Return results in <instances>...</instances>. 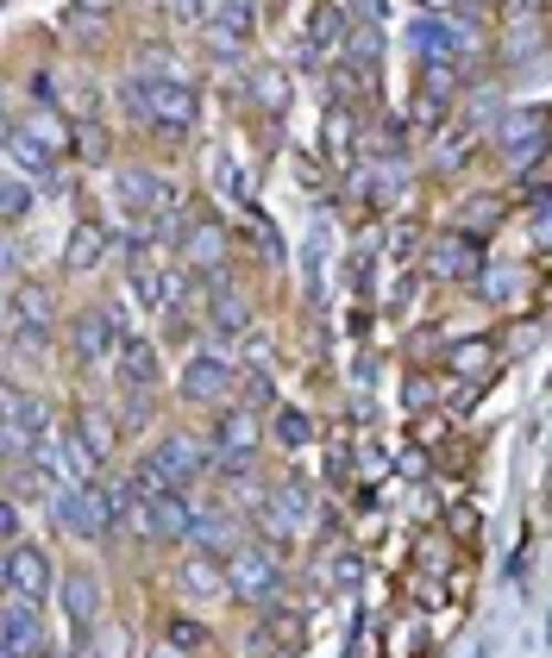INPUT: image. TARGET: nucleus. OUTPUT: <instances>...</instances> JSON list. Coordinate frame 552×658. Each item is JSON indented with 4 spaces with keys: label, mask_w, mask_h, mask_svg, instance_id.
<instances>
[{
    "label": "nucleus",
    "mask_w": 552,
    "mask_h": 658,
    "mask_svg": "<svg viewBox=\"0 0 552 658\" xmlns=\"http://www.w3.org/2000/svg\"><path fill=\"white\" fill-rule=\"evenodd\" d=\"M126 107H132L145 126H158V132H195L201 119V100H195V82L182 76H126Z\"/></svg>",
    "instance_id": "f257e3e1"
},
{
    "label": "nucleus",
    "mask_w": 552,
    "mask_h": 658,
    "mask_svg": "<svg viewBox=\"0 0 552 658\" xmlns=\"http://www.w3.org/2000/svg\"><path fill=\"white\" fill-rule=\"evenodd\" d=\"M44 514H51V527L70 533V540H107V533H114V514H107V502H100L95 484L51 489V496H44Z\"/></svg>",
    "instance_id": "f03ea898"
},
{
    "label": "nucleus",
    "mask_w": 552,
    "mask_h": 658,
    "mask_svg": "<svg viewBox=\"0 0 552 658\" xmlns=\"http://www.w3.org/2000/svg\"><path fill=\"white\" fill-rule=\"evenodd\" d=\"M220 577H226V596L245 602V608H270L276 590H283V559L257 552V545H238L220 559Z\"/></svg>",
    "instance_id": "7ed1b4c3"
},
{
    "label": "nucleus",
    "mask_w": 552,
    "mask_h": 658,
    "mask_svg": "<svg viewBox=\"0 0 552 658\" xmlns=\"http://www.w3.org/2000/svg\"><path fill=\"white\" fill-rule=\"evenodd\" d=\"M496 151L509 157V170L540 163V151H546V107L540 100L533 107H509V114L496 119Z\"/></svg>",
    "instance_id": "20e7f679"
},
{
    "label": "nucleus",
    "mask_w": 552,
    "mask_h": 658,
    "mask_svg": "<svg viewBox=\"0 0 552 658\" xmlns=\"http://www.w3.org/2000/svg\"><path fill=\"white\" fill-rule=\"evenodd\" d=\"M0 564H7V596H20V602H44L51 590H57V571H51V559H44L39 545H7L0 552Z\"/></svg>",
    "instance_id": "39448f33"
},
{
    "label": "nucleus",
    "mask_w": 552,
    "mask_h": 658,
    "mask_svg": "<svg viewBox=\"0 0 552 658\" xmlns=\"http://www.w3.org/2000/svg\"><path fill=\"white\" fill-rule=\"evenodd\" d=\"M226 395H233V364H226L220 351H195V358H189V370H182V402L226 407Z\"/></svg>",
    "instance_id": "423d86ee"
},
{
    "label": "nucleus",
    "mask_w": 552,
    "mask_h": 658,
    "mask_svg": "<svg viewBox=\"0 0 552 658\" xmlns=\"http://www.w3.org/2000/svg\"><path fill=\"white\" fill-rule=\"evenodd\" d=\"M13 332H20V346H44L57 332V295L44 283H20L13 289Z\"/></svg>",
    "instance_id": "0eeeda50"
},
{
    "label": "nucleus",
    "mask_w": 552,
    "mask_h": 658,
    "mask_svg": "<svg viewBox=\"0 0 552 658\" xmlns=\"http://www.w3.org/2000/svg\"><path fill=\"white\" fill-rule=\"evenodd\" d=\"M44 646V627H39V602H20V596H0V652L7 658H32Z\"/></svg>",
    "instance_id": "6e6552de"
},
{
    "label": "nucleus",
    "mask_w": 552,
    "mask_h": 658,
    "mask_svg": "<svg viewBox=\"0 0 552 658\" xmlns=\"http://www.w3.org/2000/svg\"><path fill=\"white\" fill-rule=\"evenodd\" d=\"M119 339H126V332H119V314H107V308H88V314L76 320V332H70L76 358H82V364H95V370L119 351Z\"/></svg>",
    "instance_id": "1a4fd4ad"
},
{
    "label": "nucleus",
    "mask_w": 552,
    "mask_h": 658,
    "mask_svg": "<svg viewBox=\"0 0 552 658\" xmlns=\"http://www.w3.org/2000/svg\"><path fill=\"white\" fill-rule=\"evenodd\" d=\"M471 270H477V238L439 233L434 252H427V276H434V283H471Z\"/></svg>",
    "instance_id": "9d476101"
},
{
    "label": "nucleus",
    "mask_w": 552,
    "mask_h": 658,
    "mask_svg": "<svg viewBox=\"0 0 552 658\" xmlns=\"http://www.w3.org/2000/svg\"><path fill=\"white\" fill-rule=\"evenodd\" d=\"M151 458H158V465L170 470L177 484H195L201 470L214 465V446H201L195 433H163V439H158V452H151Z\"/></svg>",
    "instance_id": "9b49d317"
},
{
    "label": "nucleus",
    "mask_w": 552,
    "mask_h": 658,
    "mask_svg": "<svg viewBox=\"0 0 552 658\" xmlns=\"http://www.w3.org/2000/svg\"><path fill=\"white\" fill-rule=\"evenodd\" d=\"M119 201L145 220V213H163V208H182L177 201V189H170V176H158V170H126L119 176Z\"/></svg>",
    "instance_id": "f8f14e48"
},
{
    "label": "nucleus",
    "mask_w": 552,
    "mask_h": 658,
    "mask_svg": "<svg viewBox=\"0 0 552 658\" xmlns=\"http://www.w3.org/2000/svg\"><path fill=\"white\" fill-rule=\"evenodd\" d=\"M114 370H119V383L138 389V395H145V389H158V346H151L145 332H126L119 351H114Z\"/></svg>",
    "instance_id": "ddd939ff"
},
{
    "label": "nucleus",
    "mask_w": 552,
    "mask_h": 658,
    "mask_svg": "<svg viewBox=\"0 0 552 658\" xmlns=\"http://www.w3.org/2000/svg\"><path fill=\"white\" fill-rule=\"evenodd\" d=\"M63 439L82 452V465H88V470H100V465H107V452H114V414L82 407V414H76V433H63Z\"/></svg>",
    "instance_id": "4468645a"
},
{
    "label": "nucleus",
    "mask_w": 552,
    "mask_h": 658,
    "mask_svg": "<svg viewBox=\"0 0 552 658\" xmlns=\"http://www.w3.org/2000/svg\"><path fill=\"white\" fill-rule=\"evenodd\" d=\"M189 521H195V508L182 502V489H163V496L145 502V533H151V540H182Z\"/></svg>",
    "instance_id": "2eb2a0df"
},
{
    "label": "nucleus",
    "mask_w": 552,
    "mask_h": 658,
    "mask_svg": "<svg viewBox=\"0 0 552 658\" xmlns=\"http://www.w3.org/2000/svg\"><path fill=\"white\" fill-rule=\"evenodd\" d=\"M0 145H7V157H13L25 176H39V182H51V176H57V157H51V145H44V138H32L25 126H7V132H0Z\"/></svg>",
    "instance_id": "dca6fc26"
},
{
    "label": "nucleus",
    "mask_w": 552,
    "mask_h": 658,
    "mask_svg": "<svg viewBox=\"0 0 552 658\" xmlns=\"http://www.w3.org/2000/svg\"><path fill=\"white\" fill-rule=\"evenodd\" d=\"M257 414L252 407H220V421H214V433H208V446L214 452H257Z\"/></svg>",
    "instance_id": "f3484780"
},
{
    "label": "nucleus",
    "mask_w": 552,
    "mask_h": 658,
    "mask_svg": "<svg viewBox=\"0 0 552 658\" xmlns=\"http://www.w3.org/2000/svg\"><path fill=\"white\" fill-rule=\"evenodd\" d=\"M208 332H220V339H245L252 332V308L238 301L233 289H226V276H214V301H208Z\"/></svg>",
    "instance_id": "a211bd4d"
},
{
    "label": "nucleus",
    "mask_w": 552,
    "mask_h": 658,
    "mask_svg": "<svg viewBox=\"0 0 552 658\" xmlns=\"http://www.w3.org/2000/svg\"><path fill=\"white\" fill-rule=\"evenodd\" d=\"M100 257H107V233H100L95 220H82L76 233H70V245H63V270L88 276V270H100Z\"/></svg>",
    "instance_id": "6ab92c4d"
},
{
    "label": "nucleus",
    "mask_w": 552,
    "mask_h": 658,
    "mask_svg": "<svg viewBox=\"0 0 552 658\" xmlns=\"http://www.w3.org/2000/svg\"><path fill=\"white\" fill-rule=\"evenodd\" d=\"M57 596H63V608H70V620H76V627H88V620L100 615L95 571H70V577H57Z\"/></svg>",
    "instance_id": "aec40b11"
},
{
    "label": "nucleus",
    "mask_w": 552,
    "mask_h": 658,
    "mask_svg": "<svg viewBox=\"0 0 552 658\" xmlns=\"http://www.w3.org/2000/svg\"><path fill=\"white\" fill-rule=\"evenodd\" d=\"M132 289H138V301H145V308L170 314V308L182 301V276H177V270H145V264H138V270H132Z\"/></svg>",
    "instance_id": "412c9836"
},
{
    "label": "nucleus",
    "mask_w": 552,
    "mask_h": 658,
    "mask_svg": "<svg viewBox=\"0 0 552 658\" xmlns=\"http://www.w3.org/2000/svg\"><path fill=\"white\" fill-rule=\"evenodd\" d=\"M182 577V596H195V602H220L226 596V577H220V559H208V552H195V559L177 571Z\"/></svg>",
    "instance_id": "4be33fe9"
},
{
    "label": "nucleus",
    "mask_w": 552,
    "mask_h": 658,
    "mask_svg": "<svg viewBox=\"0 0 552 658\" xmlns=\"http://www.w3.org/2000/svg\"><path fill=\"white\" fill-rule=\"evenodd\" d=\"M408 44H414L427 63H453V32H446V20H439V13H421V20H408Z\"/></svg>",
    "instance_id": "5701e85b"
},
{
    "label": "nucleus",
    "mask_w": 552,
    "mask_h": 658,
    "mask_svg": "<svg viewBox=\"0 0 552 658\" xmlns=\"http://www.w3.org/2000/svg\"><path fill=\"white\" fill-rule=\"evenodd\" d=\"M177 238H182V257H189L195 270H208V264L226 257V233H220L214 220H208V226H189V233H177Z\"/></svg>",
    "instance_id": "b1692460"
},
{
    "label": "nucleus",
    "mask_w": 552,
    "mask_h": 658,
    "mask_svg": "<svg viewBox=\"0 0 552 658\" xmlns=\"http://www.w3.org/2000/svg\"><path fill=\"white\" fill-rule=\"evenodd\" d=\"M546 51V25L528 20V25H502V63H533Z\"/></svg>",
    "instance_id": "393cba45"
},
{
    "label": "nucleus",
    "mask_w": 552,
    "mask_h": 658,
    "mask_svg": "<svg viewBox=\"0 0 552 658\" xmlns=\"http://www.w3.org/2000/svg\"><path fill=\"white\" fill-rule=\"evenodd\" d=\"M264 634L276 639V646H283V652H301V646H308V620L296 615V608H264Z\"/></svg>",
    "instance_id": "a878e982"
},
{
    "label": "nucleus",
    "mask_w": 552,
    "mask_h": 658,
    "mask_svg": "<svg viewBox=\"0 0 552 658\" xmlns=\"http://www.w3.org/2000/svg\"><path fill=\"white\" fill-rule=\"evenodd\" d=\"M502 208L509 201H496V194H471V201H458V220H453V233H484V226H496L502 220Z\"/></svg>",
    "instance_id": "bb28decb"
},
{
    "label": "nucleus",
    "mask_w": 552,
    "mask_h": 658,
    "mask_svg": "<svg viewBox=\"0 0 552 658\" xmlns=\"http://www.w3.org/2000/svg\"><path fill=\"white\" fill-rule=\"evenodd\" d=\"M182 540H195V552H208V559H220V545L233 540V521H226V514H195V521H189V533H182Z\"/></svg>",
    "instance_id": "cd10ccee"
},
{
    "label": "nucleus",
    "mask_w": 552,
    "mask_h": 658,
    "mask_svg": "<svg viewBox=\"0 0 552 658\" xmlns=\"http://www.w3.org/2000/svg\"><path fill=\"white\" fill-rule=\"evenodd\" d=\"M446 107H453V100L414 95V100H408V119H402V126H408V132H421V138H434L439 126H446Z\"/></svg>",
    "instance_id": "c85d7f7f"
},
{
    "label": "nucleus",
    "mask_w": 552,
    "mask_h": 658,
    "mask_svg": "<svg viewBox=\"0 0 552 658\" xmlns=\"http://www.w3.org/2000/svg\"><path fill=\"white\" fill-rule=\"evenodd\" d=\"M126 489H132L138 502H151V496H163V489H182L177 477H170V470L158 465V458H145V465L132 470V477H126Z\"/></svg>",
    "instance_id": "c756f323"
},
{
    "label": "nucleus",
    "mask_w": 552,
    "mask_h": 658,
    "mask_svg": "<svg viewBox=\"0 0 552 658\" xmlns=\"http://www.w3.org/2000/svg\"><path fill=\"white\" fill-rule=\"evenodd\" d=\"M471 276H477V295H484V301H514V295H521V276L502 270V264H490V270L477 264Z\"/></svg>",
    "instance_id": "7c9ffc66"
},
{
    "label": "nucleus",
    "mask_w": 552,
    "mask_h": 658,
    "mask_svg": "<svg viewBox=\"0 0 552 658\" xmlns=\"http://www.w3.org/2000/svg\"><path fill=\"white\" fill-rule=\"evenodd\" d=\"M252 100H257V107H264V114H283V107H289V82H283V76H276V70H257V76H252Z\"/></svg>",
    "instance_id": "2f4dec72"
},
{
    "label": "nucleus",
    "mask_w": 552,
    "mask_h": 658,
    "mask_svg": "<svg viewBox=\"0 0 552 658\" xmlns=\"http://www.w3.org/2000/svg\"><path fill=\"white\" fill-rule=\"evenodd\" d=\"M308 439H315V426H308V414H301V407H276V446L301 452Z\"/></svg>",
    "instance_id": "473e14b6"
},
{
    "label": "nucleus",
    "mask_w": 552,
    "mask_h": 658,
    "mask_svg": "<svg viewBox=\"0 0 552 658\" xmlns=\"http://www.w3.org/2000/svg\"><path fill=\"white\" fill-rule=\"evenodd\" d=\"M63 32H76V39H100V32H107V13L88 7V0H76V7H63Z\"/></svg>",
    "instance_id": "72a5a7b5"
},
{
    "label": "nucleus",
    "mask_w": 552,
    "mask_h": 658,
    "mask_svg": "<svg viewBox=\"0 0 552 658\" xmlns=\"http://www.w3.org/2000/svg\"><path fill=\"white\" fill-rule=\"evenodd\" d=\"M327 583H333V590H358V583H364V559H358L352 545L327 559Z\"/></svg>",
    "instance_id": "f704fd0d"
},
{
    "label": "nucleus",
    "mask_w": 552,
    "mask_h": 658,
    "mask_svg": "<svg viewBox=\"0 0 552 658\" xmlns=\"http://www.w3.org/2000/svg\"><path fill=\"white\" fill-rule=\"evenodd\" d=\"M327 157H333V163H352V114H346V107H333V119H327Z\"/></svg>",
    "instance_id": "c9c22d12"
},
{
    "label": "nucleus",
    "mask_w": 552,
    "mask_h": 658,
    "mask_svg": "<svg viewBox=\"0 0 552 658\" xmlns=\"http://www.w3.org/2000/svg\"><path fill=\"white\" fill-rule=\"evenodd\" d=\"M490 339H465V346H453V370L458 376H477V370H490Z\"/></svg>",
    "instance_id": "e433bc0d"
},
{
    "label": "nucleus",
    "mask_w": 552,
    "mask_h": 658,
    "mask_svg": "<svg viewBox=\"0 0 552 658\" xmlns=\"http://www.w3.org/2000/svg\"><path fill=\"white\" fill-rule=\"evenodd\" d=\"M421 95L453 100L458 95V70H453V63H427V70H421Z\"/></svg>",
    "instance_id": "4c0bfd02"
},
{
    "label": "nucleus",
    "mask_w": 552,
    "mask_h": 658,
    "mask_svg": "<svg viewBox=\"0 0 552 658\" xmlns=\"http://www.w3.org/2000/svg\"><path fill=\"white\" fill-rule=\"evenodd\" d=\"M208 13H214V0H170V25L177 32H201Z\"/></svg>",
    "instance_id": "58836bf2"
},
{
    "label": "nucleus",
    "mask_w": 552,
    "mask_h": 658,
    "mask_svg": "<svg viewBox=\"0 0 552 658\" xmlns=\"http://www.w3.org/2000/svg\"><path fill=\"white\" fill-rule=\"evenodd\" d=\"M163 639H170V646H182V652H201V646H208V627H201V620H189V615H177L170 627H163Z\"/></svg>",
    "instance_id": "ea45409f"
},
{
    "label": "nucleus",
    "mask_w": 552,
    "mask_h": 658,
    "mask_svg": "<svg viewBox=\"0 0 552 658\" xmlns=\"http://www.w3.org/2000/svg\"><path fill=\"white\" fill-rule=\"evenodd\" d=\"M233 383H238V395H245V407H252V414L276 402V389H270V376H264V370H252V376H233Z\"/></svg>",
    "instance_id": "a19ab883"
},
{
    "label": "nucleus",
    "mask_w": 552,
    "mask_h": 658,
    "mask_svg": "<svg viewBox=\"0 0 552 658\" xmlns=\"http://www.w3.org/2000/svg\"><path fill=\"white\" fill-rule=\"evenodd\" d=\"M346 51H352V57L364 63V70H371L376 51H383V44H376V25H352V32H346Z\"/></svg>",
    "instance_id": "79ce46f5"
},
{
    "label": "nucleus",
    "mask_w": 552,
    "mask_h": 658,
    "mask_svg": "<svg viewBox=\"0 0 552 658\" xmlns=\"http://www.w3.org/2000/svg\"><path fill=\"white\" fill-rule=\"evenodd\" d=\"M25 208H32V189L25 182H0V220H25Z\"/></svg>",
    "instance_id": "37998d69"
},
{
    "label": "nucleus",
    "mask_w": 552,
    "mask_h": 658,
    "mask_svg": "<svg viewBox=\"0 0 552 658\" xmlns=\"http://www.w3.org/2000/svg\"><path fill=\"white\" fill-rule=\"evenodd\" d=\"M76 151L88 157V163H107V138H100L95 119H82V126H76Z\"/></svg>",
    "instance_id": "c03bdc74"
},
{
    "label": "nucleus",
    "mask_w": 552,
    "mask_h": 658,
    "mask_svg": "<svg viewBox=\"0 0 552 658\" xmlns=\"http://www.w3.org/2000/svg\"><path fill=\"white\" fill-rule=\"evenodd\" d=\"M465 157H471V138H446V145H439V170H458Z\"/></svg>",
    "instance_id": "a18cd8bd"
},
{
    "label": "nucleus",
    "mask_w": 552,
    "mask_h": 658,
    "mask_svg": "<svg viewBox=\"0 0 552 658\" xmlns=\"http://www.w3.org/2000/svg\"><path fill=\"white\" fill-rule=\"evenodd\" d=\"M13 533H20V508L0 502V545H13Z\"/></svg>",
    "instance_id": "49530a36"
},
{
    "label": "nucleus",
    "mask_w": 552,
    "mask_h": 658,
    "mask_svg": "<svg viewBox=\"0 0 552 658\" xmlns=\"http://www.w3.org/2000/svg\"><path fill=\"white\" fill-rule=\"evenodd\" d=\"M402 402H408V407H434V383H408V389H402Z\"/></svg>",
    "instance_id": "de8ad7c7"
},
{
    "label": "nucleus",
    "mask_w": 552,
    "mask_h": 658,
    "mask_svg": "<svg viewBox=\"0 0 552 658\" xmlns=\"http://www.w3.org/2000/svg\"><path fill=\"white\" fill-rule=\"evenodd\" d=\"M257 252L270 257V264H276V257H283V245H276V233H270V226H264V220H257Z\"/></svg>",
    "instance_id": "09e8293b"
},
{
    "label": "nucleus",
    "mask_w": 552,
    "mask_h": 658,
    "mask_svg": "<svg viewBox=\"0 0 552 658\" xmlns=\"http://www.w3.org/2000/svg\"><path fill=\"white\" fill-rule=\"evenodd\" d=\"M13 264H20V252H13V238H0V283L13 276Z\"/></svg>",
    "instance_id": "8fccbe9b"
},
{
    "label": "nucleus",
    "mask_w": 552,
    "mask_h": 658,
    "mask_svg": "<svg viewBox=\"0 0 552 658\" xmlns=\"http://www.w3.org/2000/svg\"><path fill=\"white\" fill-rule=\"evenodd\" d=\"M145 658H189V652H182V646H170V639H151V652H145Z\"/></svg>",
    "instance_id": "3c124183"
},
{
    "label": "nucleus",
    "mask_w": 552,
    "mask_h": 658,
    "mask_svg": "<svg viewBox=\"0 0 552 658\" xmlns=\"http://www.w3.org/2000/svg\"><path fill=\"white\" fill-rule=\"evenodd\" d=\"M358 13H364V20H383V0H352Z\"/></svg>",
    "instance_id": "603ef678"
},
{
    "label": "nucleus",
    "mask_w": 552,
    "mask_h": 658,
    "mask_svg": "<svg viewBox=\"0 0 552 658\" xmlns=\"http://www.w3.org/2000/svg\"><path fill=\"white\" fill-rule=\"evenodd\" d=\"M0 552H7V545H0ZM0 596H7V564H0Z\"/></svg>",
    "instance_id": "864d4df0"
},
{
    "label": "nucleus",
    "mask_w": 552,
    "mask_h": 658,
    "mask_svg": "<svg viewBox=\"0 0 552 658\" xmlns=\"http://www.w3.org/2000/svg\"><path fill=\"white\" fill-rule=\"evenodd\" d=\"M427 7H434V13H439V7H453V0H427Z\"/></svg>",
    "instance_id": "5fc2aeb1"
},
{
    "label": "nucleus",
    "mask_w": 552,
    "mask_h": 658,
    "mask_svg": "<svg viewBox=\"0 0 552 658\" xmlns=\"http://www.w3.org/2000/svg\"><path fill=\"white\" fill-rule=\"evenodd\" d=\"M453 7H477V0H453Z\"/></svg>",
    "instance_id": "6e6d98bb"
},
{
    "label": "nucleus",
    "mask_w": 552,
    "mask_h": 658,
    "mask_svg": "<svg viewBox=\"0 0 552 658\" xmlns=\"http://www.w3.org/2000/svg\"><path fill=\"white\" fill-rule=\"evenodd\" d=\"M0 182H7V176H0Z\"/></svg>",
    "instance_id": "4d7b16f0"
}]
</instances>
